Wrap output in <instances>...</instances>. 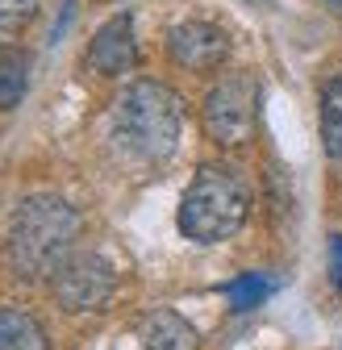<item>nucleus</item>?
Wrapping results in <instances>:
<instances>
[{"label":"nucleus","instance_id":"f257e3e1","mask_svg":"<svg viewBox=\"0 0 342 350\" xmlns=\"http://www.w3.org/2000/svg\"><path fill=\"white\" fill-rule=\"evenodd\" d=\"M184 100L163 79H130L109 109V146L130 167H163L180 150Z\"/></svg>","mask_w":342,"mask_h":350},{"label":"nucleus","instance_id":"f03ea898","mask_svg":"<svg viewBox=\"0 0 342 350\" xmlns=\"http://www.w3.org/2000/svg\"><path fill=\"white\" fill-rule=\"evenodd\" d=\"M79 230H83V217L79 208L59 196V192H34L25 196L13 217H9V230H5V267L9 275L38 284L63 267V262L79 250Z\"/></svg>","mask_w":342,"mask_h":350},{"label":"nucleus","instance_id":"7ed1b4c3","mask_svg":"<svg viewBox=\"0 0 342 350\" xmlns=\"http://www.w3.org/2000/svg\"><path fill=\"white\" fill-rule=\"evenodd\" d=\"M250 213V188L230 163H200L192 184L180 196L176 226L196 246H218L230 242Z\"/></svg>","mask_w":342,"mask_h":350},{"label":"nucleus","instance_id":"20e7f679","mask_svg":"<svg viewBox=\"0 0 342 350\" xmlns=\"http://www.w3.org/2000/svg\"><path fill=\"white\" fill-rule=\"evenodd\" d=\"M259 100H263V88L250 71H230L205 92L200 105V125L209 142H218L226 150H238L254 138L259 129Z\"/></svg>","mask_w":342,"mask_h":350},{"label":"nucleus","instance_id":"39448f33","mask_svg":"<svg viewBox=\"0 0 342 350\" xmlns=\"http://www.w3.org/2000/svg\"><path fill=\"white\" fill-rule=\"evenodd\" d=\"M51 292H55V304L71 317L105 313L117 296V267L101 250H75L51 275Z\"/></svg>","mask_w":342,"mask_h":350},{"label":"nucleus","instance_id":"423d86ee","mask_svg":"<svg viewBox=\"0 0 342 350\" xmlns=\"http://www.w3.org/2000/svg\"><path fill=\"white\" fill-rule=\"evenodd\" d=\"M167 55L176 67L184 71H196V75H209L218 71L226 59H230V33L213 21H176L167 29Z\"/></svg>","mask_w":342,"mask_h":350},{"label":"nucleus","instance_id":"0eeeda50","mask_svg":"<svg viewBox=\"0 0 342 350\" xmlns=\"http://www.w3.org/2000/svg\"><path fill=\"white\" fill-rule=\"evenodd\" d=\"M138 33H134V17L130 13H117L109 17L92 38H88V51H83V63H88L96 75L117 79V75H130L138 67Z\"/></svg>","mask_w":342,"mask_h":350},{"label":"nucleus","instance_id":"6e6552de","mask_svg":"<svg viewBox=\"0 0 342 350\" xmlns=\"http://www.w3.org/2000/svg\"><path fill=\"white\" fill-rule=\"evenodd\" d=\"M138 342L142 350H200L196 325L176 309H150L138 317Z\"/></svg>","mask_w":342,"mask_h":350},{"label":"nucleus","instance_id":"1a4fd4ad","mask_svg":"<svg viewBox=\"0 0 342 350\" xmlns=\"http://www.w3.org/2000/svg\"><path fill=\"white\" fill-rule=\"evenodd\" d=\"M0 350H51L47 325L29 309H0Z\"/></svg>","mask_w":342,"mask_h":350},{"label":"nucleus","instance_id":"9d476101","mask_svg":"<svg viewBox=\"0 0 342 350\" xmlns=\"http://www.w3.org/2000/svg\"><path fill=\"white\" fill-rule=\"evenodd\" d=\"M317 125H321V150H326V159L342 167V75L326 79V88H321Z\"/></svg>","mask_w":342,"mask_h":350},{"label":"nucleus","instance_id":"9b49d317","mask_svg":"<svg viewBox=\"0 0 342 350\" xmlns=\"http://www.w3.org/2000/svg\"><path fill=\"white\" fill-rule=\"evenodd\" d=\"M29 92V55L21 46L0 42V113H9Z\"/></svg>","mask_w":342,"mask_h":350},{"label":"nucleus","instance_id":"f8f14e48","mask_svg":"<svg viewBox=\"0 0 342 350\" xmlns=\"http://www.w3.org/2000/svg\"><path fill=\"white\" fill-rule=\"evenodd\" d=\"M218 292L230 300L234 313H250V309H259V304L276 292V280H267V275H259V271H242V275L226 280Z\"/></svg>","mask_w":342,"mask_h":350},{"label":"nucleus","instance_id":"ddd939ff","mask_svg":"<svg viewBox=\"0 0 342 350\" xmlns=\"http://www.w3.org/2000/svg\"><path fill=\"white\" fill-rule=\"evenodd\" d=\"M42 0H0V33H21L38 21Z\"/></svg>","mask_w":342,"mask_h":350},{"label":"nucleus","instance_id":"4468645a","mask_svg":"<svg viewBox=\"0 0 342 350\" xmlns=\"http://www.w3.org/2000/svg\"><path fill=\"white\" fill-rule=\"evenodd\" d=\"M330 284L342 292V234L330 238Z\"/></svg>","mask_w":342,"mask_h":350},{"label":"nucleus","instance_id":"2eb2a0df","mask_svg":"<svg viewBox=\"0 0 342 350\" xmlns=\"http://www.w3.org/2000/svg\"><path fill=\"white\" fill-rule=\"evenodd\" d=\"M334 5H342V0H334Z\"/></svg>","mask_w":342,"mask_h":350}]
</instances>
